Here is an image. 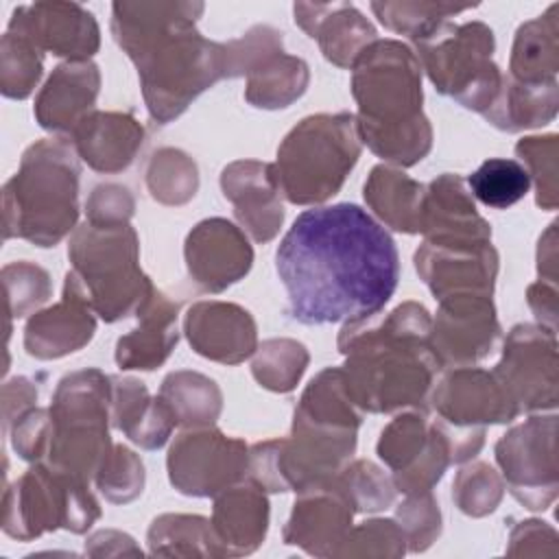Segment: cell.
<instances>
[{
  "label": "cell",
  "instance_id": "obj_1",
  "mask_svg": "<svg viewBox=\"0 0 559 559\" xmlns=\"http://www.w3.org/2000/svg\"><path fill=\"white\" fill-rule=\"evenodd\" d=\"M288 312L306 325L358 323L389 304L400 255L389 231L360 205L301 212L275 251Z\"/></svg>",
  "mask_w": 559,
  "mask_h": 559
},
{
  "label": "cell",
  "instance_id": "obj_2",
  "mask_svg": "<svg viewBox=\"0 0 559 559\" xmlns=\"http://www.w3.org/2000/svg\"><path fill=\"white\" fill-rule=\"evenodd\" d=\"M201 2H114L111 33L135 63L148 116L168 124L216 81L227 79L225 44L197 31Z\"/></svg>",
  "mask_w": 559,
  "mask_h": 559
},
{
  "label": "cell",
  "instance_id": "obj_3",
  "mask_svg": "<svg viewBox=\"0 0 559 559\" xmlns=\"http://www.w3.org/2000/svg\"><path fill=\"white\" fill-rule=\"evenodd\" d=\"M430 314L417 301H404L386 317L345 323L338 352L349 400L362 413L426 411L435 373L441 369L430 352Z\"/></svg>",
  "mask_w": 559,
  "mask_h": 559
},
{
  "label": "cell",
  "instance_id": "obj_4",
  "mask_svg": "<svg viewBox=\"0 0 559 559\" xmlns=\"http://www.w3.org/2000/svg\"><path fill=\"white\" fill-rule=\"evenodd\" d=\"M360 140L395 166L421 162L432 146V127L421 111V66L397 39H376L352 66Z\"/></svg>",
  "mask_w": 559,
  "mask_h": 559
},
{
  "label": "cell",
  "instance_id": "obj_5",
  "mask_svg": "<svg viewBox=\"0 0 559 559\" xmlns=\"http://www.w3.org/2000/svg\"><path fill=\"white\" fill-rule=\"evenodd\" d=\"M72 140L46 138L31 144L20 170L4 183V238L55 247L79 218V159Z\"/></svg>",
  "mask_w": 559,
  "mask_h": 559
},
{
  "label": "cell",
  "instance_id": "obj_6",
  "mask_svg": "<svg viewBox=\"0 0 559 559\" xmlns=\"http://www.w3.org/2000/svg\"><path fill=\"white\" fill-rule=\"evenodd\" d=\"M356 116L317 114L288 131L273 164L280 192L295 205L334 197L360 157Z\"/></svg>",
  "mask_w": 559,
  "mask_h": 559
},
{
  "label": "cell",
  "instance_id": "obj_7",
  "mask_svg": "<svg viewBox=\"0 0 559 559\" xmlns=\"http://www.w3.org/2000/svg\"><path fill=\"white\" fill-rule=\"evenodd\" d=\"M111 417V378L98 369L66 376L48 408V437L44 459L81 483L96 476L111 441L107 424Z\"/></svg>",
  "mask_w": 559,
  "mask_h": 559
},
{
  "label": "cell",
  "instance_id": "obj_8",
  "mask_svg": "<svg viewBox=\"0 0 559 559\" xmlns=\"http://www.w3.org/2000/svg\"><path fill=\"white\" fill-rule=\"evenodd\" d=\"M68 258L94 312L107 323L135 314L155 288L140 269V242L129 223L85 221L70 238Z\"/></svg>",
  "mask_w": 559,
  "mask_h": 559
},
{
  "label": "cell",
  "instance_id": "obj_9",
  "mask_svg": "<svg viewBox=\"0 0 559 559\" xmlns=\"http://www.w3.org/2000/svg\"><path fill=\"white\" fill-rule=\"evenodd\" d=\"M419 66L435 90L480 116L493 105L504 74L493 63V33L483 22H445L415 44Z\"/></svg>",
  "mask_w": 559,
  "mask_h": 559
},
{
  "label": "cell",
  "instance_id": "obj_10",
  "mask_svg": "<svg viewBox=\"0 0 559 559\" xmlns=\"http://www.w3.org/2000/svg\"><path fill=\"white\" fill-rule=\"evenodd\" d=\"M98 518L90 485L46 463L31 467L4 493L2 528L22 542L55 528L85 533Z\"/></svg>",
  "mask_w": 559,
  "mask_h": 559
},
{
  "label": "cell",
  "instance_id": "obj_11",
  "mask_svg": "<svg viewBox=\"0 0 559 559\" xmlns=\"http://www.w3.org/2000/svg\"><path fill=\"white\" fill-rule=\"evenodd\" d=\"M496 461L511 496L531 511L548 509L559 491L557 415H533L496 443Z\"/></svg>",
  "mask_w": 559,
  "mask_h": 559
},
{
  "label": "cell",
  "instance_id": "obj_12",
  "mask_svg": "<svg viewBox=\"0 0 559 559\" xmlns=\"http://www.w3.org/2000/svg\"><path fill=\"white\" fill-rule=\"evenodd\" d=\"M166 467L179 493L210 498L245 480L249 448L242 439L225 437L214 426H194L175 437Z\"/></svg>",
  "mask_w": 559,
  "mask_h": 559
},
{
  "label": "cell",
  "instance_id": "obj_13",
  "mask_svg": "<svg viewBox=\"0 0 559 559\" xmlns=\"http://www.w3.org/2000/svg\"><path fill=\"white\" fill-rule=\"evenodd\" d=\"M491 373L520 413L555 411L557 334L533 323L513 325Z\"/></svg>",
  "mask_w": 559,
  "mask_h": 559
},
{
  "label": "cell",
  "instance_id": "obj_14",
  "mask_svg": "<svg viewBox=\"0 0 559 559\" xmlns=\"http://www.w3.org/2000/svg\"><path fill=\"white\" fill-rule=\"evenodd\" d=\"M500 338V323L489 295H450L439 299L430 321V352L439 367H474Z\"/></svg>",
  "mask_w": 559,
  "mask_h": 559
},
{
  "label": "cell",
  "instance_id": "obj_15",
  "mask_svg": "<svg viewBox=\"0 0 559 559\" xmlns=\"http://www.w3.org/2000/svg\"><path fill=\"white\" fill-rule=\"evenodd\" d=\"M415 269L435 299L450 295H489L498 275L491 242H428L415 251Z\"/></svg>",
  "mask_w": 559,
  "mask_h": 559
},
{
  "label": "cell",
  "instance_id": "obj_16",
  "mask_svg": "<svg viewBox=\"0 0 559 559\" xmlns=\"http://www.w3.org/2000/svg\"><path fill=\"white\" fill-rule=\"evenodd\" d=\"M297 493L284 526V544L299 546L314 557H334L356 513L347 491L334 476Z\"/></svg>",
  "mask_w": 559,
  "mask_h": 559
},
{
  "label": "cell",
  "instance_id": "obj_17",
  "mask_svg": "<svg viewBox=\"0 0 559 559\" xmlns=\"http://www.w3.org/2000/svg\"><path fill=\"white\" fill-rule=\"evenodd\" d=\"M9 31L24 35L41 52L68 57V61H90L100 44L94 15L74 2L17 7L11 15Z\"/></svg>",
  "mask_w": 559,
  "mask_h": 559
},
{
  "label": "cell",
  "instance_id": "obj_18",
  "mask_svg": "<svg viewBox=\"0 0 559 559\" xmlns=\"http://www.w3.org/2000/svg\"><path fill=\"white\" fill-rule=\"evenodd\" d=\"M430 400L439 419L459 428L509 424L520 415L493 373L478 367H452Z\"/></svg>",
  "mask_w": 559,
  "mask_h": 559
},
{
  "label": "cell",
  "instance_id": "obj_19",
  "mask_svg": "<svg viewBox=\"0 0 559 559\" xmlns=\"http://www.w3.org/2000/svg\"><path fill=\"white\" fill-rule=\"evenodd\" d=\"M183 255L192 282L207 293H223L253 264V249L245 231L225 218H205L192 227Z\"/></svg>",
  "mask_w": 559,
  "mask_h": 559
},
{
  "label": "cell",
  "instance_id": "obj_20",
  "mask_svg": "<svg viewBox=\"0 0 559 559\" xmlns=\"http://www.w3.org/2000/svg\"><path fill=\"white\" fill-rule=\"evenodd\" d=\"M94 332V308L79 277L68 271L61 301L35 312L26 323L24 349L39 360H52L85 347Z\"/></svg>",
  "mask_w": 559,
  "mask_h": 559
},
{
  "label": "cell",
  "instance_id": "obj_21",
  "mask_svg": "<svg viewBox=\"0 0 559 559\" xmlns=\"http://www.w3.org/2000/svg\"><path fill=\"white\" fill-rule=\"evenodd\" d=\"M221 188L234 205L236 221L255 242H269L277 236L284 207L273 164L238 159L223 168Z\"/></svg>",
  "mask_w": 559,
  "mask_h": 559
},
{
  "label": "cell",
  "instance_id": "obj_22",
  "mask_svg": "<svg viewBox=\"0 0 559 559\" xmlns=\"http://www.w3.org/2000/svg\"><path fill=\"white\" fill-rule=\"evenodd\" d=\"M183 332L199 356L223 365H238L258 349L253 317L227 301H199L190 306Z\"/></svg>",
  "mask_w": 559,
  "mask_h": 559
},
{
  "label": "cell",
  "instance_id": "obj_23",
  "mask_svg": "<svg viewBox=\"0 0 559 559\" xmlns=\"http://www.w3.org/2000/svg\"><path fill=\"white\" fill-rule=\"evenodd\" d=\"M216 557H242L253 552L269 528L266 491L253 480L236 483L214 496L210 518Z\"/></svg>",
  "mask_w": 559,
  "mask_h": 559
},
{
  "label": "cell",
  "instance_id": "obj_24",
  "mask_svg": "<svg viewBox=\"0 0 559 559\" xmlns=\"http://www.w3.org/2000/svg\"><path fill=\"white\" fill-rule=\"evenodd\" d=\"M293 13L295 24L317 39L323 57L338 68H352L358 55L378 39L373 24L349 2H297Z\"/></svg>",
  "mask_w": 559,
  "mask_h": 559
},
{
  "label": "cell",
  "instance_id": "obj_25",
  "mask_svg": "<svg viewBox=\"0 0 559 559\" xmlns=\"http://www.w3.org/2000/svg\"><path fill=\"white\" fill-rule=\"evenodd\" d=\"M419 231L428 242H491V225L476 212L465 181L452 173L426 188Z\"/></svg>",
  "mask_w": 559,
  "mask_h": 559
},
{
  "label": "cell",
  "instance_id": "obj_26",
  "mask_svg": "<svg viewBox=\"0 0 559 559\" xmlns=\"http://www.w3.org/2000/svg\"><path fill=\"white\" fill-rule=\"evenodd\" d=\"M100 87V72L92 61L59 63L35 98L33 114L46 131L72 133V129L94 111Z\"/></svg>",
  "mask_w": 559,
  "mask_h": 559
},
{
  "label": "cell",
  "instance_id": "obj_27",
  "mask_svg": "<svg viewBox=\"0 0 559 559\" xmlns=\"http://www.w3.org/2000/svg\"><path fill=\"white\" fill-rule=\"evenodd\" d=\"M76 155L98 173H120L144 142L142 124L120 111H90L70 133Z\"/></svg>",
  "mask_w": 559,
  "mask_h": 559
},
{
  "label": "cell",
  "instance_id": "obj_28",
  "mask_svg": "<svg viewBox=\"0 0 559 559\" xmlns=\"http://www.w3.org/2000/svg\"><path fill=\"white\" fill-rule=\"evenodd\" d=\"M177 312L179 306L153 288V293L135 312L138 328L120 336L116 343L118 367L144 371L159 367L170 356L179 338Z\"/></svg>",
  "mask_w": 559,
  "mask_h": 559
},
{
  "label": "cell",
  "instance_id": "obj_29",
  "mask_svg": "<svg viewBox=\"0 0 559 559\" xmlns=\"http://www.w3.org/2000/svg\"><path fill=\"white\" fill-rule=\"evenodd\" d=\"M111 424L144 450L162 448L177 426L166 402L135 378H111Z\"/></svg>",
  "mask_w": 559,
  "mask_h": 559
},
{
  "label": "cell",
  "instance_id": "obj_30",
  "mask_svg": "<svg viewBox=\"0 0 559 559\" xmlns=\"http://www.w3.org/2000/svg\"><path fill=\"white\" fill-rule=\"evenodd\" d=\"M426 188L393 166L371 168L362 197L376 216L402 234H419Z\"/></svg>",
  "mask_w": 559,
  "mask_h": 559
},
{
  "label": "cell",
  "instance_id": "obj_31",
  "mask_svg": "<svg viewBox=\"0 0 559 559\" xmlns=\"http://www.w3.org/2000/svg\"><path fill=\"white\" fill-rule=\"evenodd\" d=\"M559 4H550L535 20L524 22L511 48V79L518 83H548L557 81L559 70Z\"/></svg>",
  "mask_w": 559,
  "mask_h": 559
},
{
  "label": "cell",
  "instance_id": "obj_32",
  "mask_svg": "<svg viewBox=\"0 0 559 559\" xmlns=\"http://www.w3.org/2000/svg\"><path fill=\"white\" fill-rule=\"evenodd\" d=\"M559 87L557 81L548 83H518L511 76L502 79V87L493 105L483 114L500 131H522L544 127L557 116Z\"/></svg>",
  "mask_w": 559,
  "mask_h": 559
},
{
  "label": "cell",
  "instance_id": "obj_33",
  "mask_svg": "<svg viewBox=\"0 0 559 559\" xmlns=\"http://www.w3.org/2000/svg\"><path fill=\"white\" fill-rule=\"evenodd\" d=\"M308 81V63L275 48L249 68L245 98L260 109H282L306 92Z\"/></svg>",
  "mask_w": 559,
  "mask_h": 559
},
{
  "label": "cell",
  "instance_id": "obj_34",
  "mask_svg": "<svg viewBox=\"0 0 559 559\" xmlns=\"http://www.w3.org/2000/svg\"><path fill=\"white\" fill-rule=\"evenodd\" d=\"M159 397L170 408L177 426H212L223 408V395L214 380L197 371H173L164 378Z\"/></svg>",
  "mask_w": 559,
  "mask_h": 559
},
{
  "label": "cell",
  "instance_id": "obj_35",
  "mask_svg": "<svg viewBox=\"0 0 559 559\" xmlns=\"http://www.w3.org/2000/svg\"><path fill=\"white\" fill-rule=\"evenodd\" d=\"M148 550L162 557H216L210 520L183 513L159 515L148 528Z\"/></svg>",
  "mask_w": 559,
  "mask_h": 559
},
{
  "label": "cell",
  "instance_id": "obj_36",
  "mask_svg": "<svg viewBox=\"0 0 559 559\" xmlns=\"http://www.w3.org/2000/svg\"><path fill=\"white\" fill-rule=\"evenodd\" d=\"M476 4H450V2H371V11L393 33L406 35L415 44L437 33L448 17L469 11Z\"/></svg>",
  "mask_w": 559,
  "mask_h": 559
},
{
  "label": "cell",
  "instance_id": "obj_37",
  "mask_svg": "<svg viewBox=\"0 0 559 559\" xmlns=\"http://www.w3.org/2000/svg\"><path fill=\"white\" fill-rule=\"evenodd\" d=\"M469 194L483 205L493 210H507L526 197L531 177L518 159L491 157L485 159L467 179Z\"/></svg>",
  "mask_w": 559,
  "mask_h": 559
},
{
  "label": "cell",
  "instance_id": "obj_38",
  "mask_svg": "<svg viewBox=\"0 0 559 559\" xmlns=\"http://www.w3.org/2000/svg\"><path fill=\"white\" fill-rule=\"evenodd\" d=\"M146 186L155 201L164 205H183L199 188L197 164L179 148H159L148 162Z\"/></svg>",
  "mask_w": 559,
  "mask_h": 559
},
{
  "label": "cell",
  "instance_id": "obj_39",
  "mask_svg": "<svg viewBox=\"0 0 559 559\" xmlns=\"http://www.w3.org/2000/svg\"><path fill=\"white\" fill-rule=\"evenodd\" d=\"M308 360V352L301 343L293 338H269L255 349L251 373L260 386L275 393H288L301 380Z\"/></svg>",
  "mask_w": 559,
  "mask_h": 559
},
{
  "label": "cell",
  "instance_id": "obj_40",
  "mask_svg": "<svg viewBox=\"0 0 559 559\" xmlns=\"http://www.w3.org/2000/svg\"><path fill=\"white\" fill-rule=\"evenodd\" d=\"M432 435V421H428L426 413H404L389 421L378 439V456L384 465L397 474L415 463V459L424 452Z\"/></svg>",
  "mask_w": 559,
  "mask_h": 559
},
{
  "label": "cell",
  "instance_id": "obj_41",
  "mask_svg": "<svg viewBox=\"0 0 559 559\" xmlns=\"http://www.w3.org/2000/svg\"><path fill=\"white\" fill-rule=\"evenodd\" d=\"M0 90L7 98H26L44 66L41 50L20 33L7 31L0 44Z\"/></svg>",
  "mask_w": 559,
  "mask_h": 559
},
{
  "label": "cell",
  "instance_id": "obj_42",
  "mask_svg": "<svg viewBox=\"0 0 559 559\" xmlns=\"http://www.w3.org/2000/svg\"><path fill=\"white\" fill-rule=\"evenodd\" d=\"M515 153L526 164L524 168L531 177V183H535L537 205L542 210H555L559 201V175H557L559 138L555 133L522 138L515 144Z\"/></svg>",
  "mask_w": 559,
  "mask_h": 559
},
{
  "label": "cell",
  "instance_id": "obj_43",
  "mask_svg": "<svg viewBox=\"0 0 559 559\" xmlns=\"http://www.w3.org/2000/svg\"><path fill=\"white\" fill-rule=\"evenodd\" d=\"M504 483L498 472L487 463H472L463 467L452 483V500L472 518H483L500 504Z\"/></svg>",
  "mask_w": 559,
  "mask_h": 559
},
{
  "label": "cell",
  "instance_id": "obj_44",
  "mask_svg": "<svg viewBox=\"0 0 559 559\" xmlns=\"http://www.w3.org/2000/svg\"><path fill=\"white\" fill-rule=\"evenodd\" d=\"M96 487L100 493L116 504H124L135 500L144 487V465L124 445H111L107 456L103 459L96 476Z\"/></svg>",
  "mask_w": 559,
  "mask_h": 559
},
{
  "label": "cell",
  "instance_id": "obj_45",
  "mask_svg": "<svg viewBox=\"0 0 559 559\" xmlns=\"http://www.w3.org/2000/svg\"><path fill=\"white\" fill-rule=\"evenodd\" d=\"M336 478L347 491L356 511H380L393 504V480L371 461H352L336 474Z\"/></svg>",
  "mask_w": 559,
  "mask_h": 559
},
{
  "label": "cell",
  "instance_id": "obj_46",
  "mask_svg": "<svg viewBox=\"0 0 559 559\" xmlns=\"http://www.w3.org/2000/svg\"><path fill=\"white\" fill-rule=\"evenodd\" d=\"M4 288H7V310L11 317H26L44 301H48L52 286L48 273L26 260L7 264L2 269Z\"/></svg>",
  "mask_w": 559,
  "mask_h": 559
},
{
  "label": "cell",
  "instance_id": "obj_47",
  "mask_svg": "<svg viewBox=\"0 0 559 559\" xmlns=\"http://www.w3.org/2000/svg\"><path fill=\"white\" fill-rule=\"evenodd\" d=\"M406 552V535L393 520H367L352 526L334 557H400Z\"/></svg>",
  "mask_w": 559,
  "mask_h": 559
},
{
  "label": "cell",
  "instance_id": "obj_48",
  "mask_svg": "<svg viewBox=\"0 0 559 559\" xmlns=\"http://www.w3.org/2000/svg\"><path fill=\"white\" fill-rule=\"evenodd\" d=\"M397 524L413 552L426 550L441 533V511L432 491L408 496L406 502L397 507Z\"/></svg>",
  "mask_w": 559,
  "mask_h": 559
},
{
  "label": "cell",
  "instance_id": "obj_49",
  "mask_svg": "<svg viewBox=\"0 0 559 559\" xmlns=\"http://www.w3.org/2000/svg\"><path fill=\"white\" fill-rule=\"evenodd\" d=\"M135 201L131 192L116 183H105L94 188L85 203L87 223L94 225H116V223H129L133 216Z\"/></svg>",
  "mask_w": 559,
  "mask_h": 559
},
{
  "label": "cell",
  "instance_id": "obj_50",
  "mask_svg": "<svg viewBox=\"0 0 559 559\" xmlns=\"http://www.w3.org/2000/svg\"><path fill=\"white\" fill-rule=\"evenodd\" d=\"M526 301L537 319V325L557 334V284L537 280L528 286Z\"/></svg>",
  "mask_w": 559,
  "mask_h": 559
},
{
  "label": "cell",
  "instance_id": "obj_51",
  "mask_svg": "<svg viewBox=\"0 0 559 559\" xmlns=\"http://www.w3.org/2000/svg\"><path fill=\"white\" fill-rule=\"evenodd\" d=\"M511 546H509V555H528L531 546L533 555H544L542 548L537 546V542H557V533L552 526H548L546 522L539 520H526L520 522L513 531H511Z\"/></svg>",
  "mask_w": 559,
  "mask_h": 559
},
{
  "label": "cell",
  "instance_id": "obj_52",
  "mask_svg": "<svg viewBox=\"0 0 559 559\" xmlns=\"http://www.w3.org/2000/svg\"><path fill=\"white\" fill-rule=\"evenodd\" d=\"M85 552L94 557L103 555H142V550L133 544V537L120 531H98L85 542Z\"/></svg>",
  "mask_w": 559,
  "mask_h": 559
},
{
  "label": "cell",
  "instance_id": "obj_53",
  "mask_svg": "<svg viewBox=\"0 0 559 559\" xmlns=\"http://www.w3.org/2000/svg\"><path fill=\"white\" fill-rule=\"evenodd\" d=\"M557 223H552L546 234L539 238L537 247V271L539 280L557 284V234H555Z\"/></svg>",
  "mask_w": 559,
  "mask_h": 559
}]
</instances>
